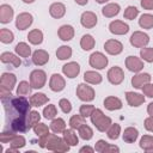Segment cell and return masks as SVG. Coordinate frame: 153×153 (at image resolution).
Here are the masks:
<instances>
[{"label": "cell", "mask_w": 153, "mask_h": 153, "mask_svg": "<svg viewBox=\"0 0 153 153\" xmlns=\"http://www.w3.org/2000/svg\"><path fill=\"white\" fill-rule=\"evenodd\" d=\"M5 109V123L6 129L14 133H25L27 128V117L30 114V108L32 106L29 100L23 97H13L12 94L1 98Z\"/></svg>", "instance_id": "1"}, {"label": "cell", "mask_w": 153, "mask_h": 153, "mask_svg": "<svg viewBox=\"0 0 153 153\" xmlns=\"http://www.w3.org/2000/svg\"><path fill=\"white\" fill-rule=\"evenodd\" d=\"M91 121L94 124V127L99 130V131H105L109 129V127L112 124L111 123V118L105 116L103 114V111L100 109H94L92 115H91Z\"/></svg>", "instance_id": "2"}, {"label": "cell", "mask_w": 153, "mask_h": 153, "mask_svg": "<svg viewBox=\"0 0 153 153\" xmlns=\"http://www.w3.org/2000/svg\"><path fill=\"white\" fill-rule=\"evenodd\" d=\"M47 148L53 152H67L69 151V145L65 141V139H61L55 134H48Z\"/></svg>", "instance_id": "3"}, {"label": "cell", "mask_w": 153, "mask_h": 153, "mask_svg": "<svg viewBox=\"0 0 153 153\" xmlns=\"http://www.w3.org/2000/svg\"><path fill=\"white\" fill-rule=\"evenodd\" d=\"M47 74L42 69H35L30 74V84L32 88H42L45 84Z\"/></svg>", "instance_id": "4"}, {"label": "cell", "mask_w": 153, "mask_h": 153, "mask_svg": "<svg viewBox=\"0 0 153 153\" xmlns=\"http://www.w3.org/2000/svg\"><path fill=\"white\" fill-rule=\"evenodd\" d=\"M76 96L84 102H91L94 99V91L86 84H79L76 87Z\"/></svg>", "instance_id": "5"}, {"label": "cell", "mask_w": 153, "mask_h": 153, "mask_svg": "<svg viewBox=\"0 0 153 153\" xmlns=\"http://www.w3.org/2000/svg\"><path fill=\"white\" fill-rule=\"evenodd\" d=\"M90 65H91V67H93V68L103 69V68L106 67V65H108V59H106L105 55H103L102 53L96 51V53H93V54L90 56Z\"/></svg>", "instance_id": "6"}, {"label": "cell", "mask_w": 153, "mask_h": 153, "mask_svg": "<svg viewBox=\"0 0 153 153\" xmlns=\"http://www.w3.org/2000/svg\"><path fill=\"white\" fill-rule=\"evenodd\" d=\"M148 42H149L148 35H146V33H143V32H141V31H135V32L131 35V37H130V43H131V45H134V47H136V48H142V47L147 45Z\"/></svg>", "instance_id": "7"}, {"label": "cell", "mask_w": 153, "mask_h": 153, "mask_svg": "<svg viewBox=\"0 0 153 153\" xmlns=\"http://www.w3.org/2000/svg\"><path fill=\"white\" fill-rule=\"evenodd\" d=\"M108 79H109V81L111 82V84H114V85H118V84H121L122 81H123V79H124V73H123V71L120 68V67H112V68H110L109 71H108Z\"/></svg>", "instance_id": "8"}, {"label": "cell", "mask_w": 153, "mask_h": 153, "mask_svg": "<svg viewBox=\"0 0 153 153\" xmlns=\"http://www.w3.org/2000/svg\"><path fill=\"white\" fill-rule=\"evenodd\" d=\"M31 24H32V16L30 13L24 12V13L18 14V17L16 19V26L18 30H25Z\"/></svg>", "instance_id": "9"}, {"label": "cell", "mask_w": 153, "mask_h": 153, "mask_svg": "<svg viewBox=\"0 0 153 153\" xmlns=\"http://www.w3.org/2000/svg\"><path fill=\"white\" fill-rule=\"evenodd\" d=\"M109 30H110L111 33H115V35H124V33H127L129 31V26L124 22L114 20V22L110 23Z\"/></svg>", "instance_id": "10"}, {"label": "cell", "mask_w": 153, "mask_h": 153, "mask_svg": "<svg viewBox=\"0 0 153 153\" xmlns=\"http://www.w3.org/2000/svg\"><path fill=\"white\" fill-rule=\"evenodd\" d=\"M65 86H66V81L60 74H53L51 75L50 81H49V87H50L51 91L60 92L65 88Z\"/></svg>", "instance_id": "11"}, {"label": "cell", "mask_w": 153, "mask_h": 153, "mask_svg": "<svg viewBox=\"0 0 153 153\" xmlns=\"http://www.w3.org/2000/svg\"><path fill=\"white\" fill-rule=\"evenodd\" d=\"M104 49L106 50V53L111 54V55H117L120 53H122L123 50V45L120 41L117 39H109L105 42L104 44Z\"/></svg>", "instance_id": "12"}, {"label": "cell", "mask_w": 153, "mask_h": 153, "mask_svg": "<svg viewBox=\"0 0 153 153\" xmlns=\"http://www.w3.org/2000/svg\"><path fill=\"white\" fill-rule=\"evenodd\" d=\"M126 67L131 72H140L143 68V62L136 56H128L126 59Z\"/></svg>", "instance_id": "13"}, {"label": "cell", "mask_w": 153, "mask_h": 153, "mask_svg": "<svg viewBox=\"0 0 153 153\" xmlns=\"http://www.w3.org/2000/svg\"><path fill=\"white\" fill-rule=\"evenodd\" d=\"M80 22H81V25H82L84 27L91 29V27H93V26L97 24V16H96L93 12H90V11L84 12V13L81 14Z\"/></svg>", "instance_id": "14"}, {"label": "cell", "mask_w": 153, "mask_h": 153, "mask_svg": "<svg viewBox=\"0 0 153 153\" xmlns=\"http://www.w3.org/2000/svg\"><path fill=\"white\" fill-rule=\"evenodd\" d=\"M149 81H151V75L148 73H140V74H136L135 76H133L131 85L135 88H142L143 85L148 84Z\"/></svg>", "instance_id": "15"}, {"label": "cell", "mask_w": 153, "mask_h": 153, "mask_svg": "<svg viewBox=\"0 0 153 153\" xmlns=\"http://www.w3.org/2000/svg\"><path fill=\"white\" fill-rule=\"evenodd\" d=\"M16 75L12 74V73H4L1 75V80H0V85L1 87L6 88V90H10L12 91L14 85H16Z\"/></svg>", "instance_id": "16"}, {"label": "cell", "mask_w": 153, "mask_h": 153, "mask_svg": "<svg viewBox=\"0 0 153 153\" xmlns=\"http://www.w3.org/2000/svg\"><path fill=\"white\" fill-rule=\"evenodd\" d=\"M62 72L68 78H75L79 72H80V66L76 63V62H69V63H66L63 67H62Z\"/></svg>", "instance_id": "17"}, {"label": "cell", "mask_w": 153, "mask_h": 153, "mask_svg": "<svg viewBox=\"0 0 153 153\" xmlns=\"http://www.w3.org/2000/svg\"><path fill=\"white\" fill-rule=\"evenodd\" d=\"M13 18V10L10 5H1L0 6V22L2 24H6V23H10Z\"/></svg>", "instance_id": "18"}, {"label": "cell", "mask_w": 153, "mask_h": 153, "mask_svg": "<svg viewBox=\"0 0 153 153\" xmlns=\"http://www.w3.org/2000/svg\"><path fill=\"white\" fill-rule=\"evenodd\" d=\"M49 60V55L45 50H36L33 54H32V62L36 65V66H43L48 62Z\"/></svg>", "instance_id": "19"}, {"label": "cell", "mask_w": 153, "mask_h": 153, "mask_svg": "<svg viewBox=\"0 0 153 153\" xmlns=\"http://www.w3.org/2000/svg\"><path fill=\"white\" fill-rule=\"evenodd\" d=\"M49 12H50V16L59 19V18H62L66 13V7L61 2H54L50 5L49 7Z\"/></svg>", "instance_id": "20"}, {"label": "cell", "mask_w": 153, "mask_h": 153, "mask_svg": "<svg viewBox=\"0 0 153 153\" xmlns=\"http://www.w3.org/2000/svg\"><path fill=\"white\" fill-rule=\"evenodd\" d=\"M126 98L130 106H139L145 102V97L139 93H135V92H127Z\"/></svg>", "instance_id": "21"}, {"label": "cell", "mask_w": 153, "mask_h": 153, "mask_svg": "<svg viewBox=\"0 0 153 153\" xmlns=\"http://www.w3.org/2000/svg\"><path fill=\"white\" fill-rule=\"evenodd\" d=\"M104 106H105L108 110H110V111H112V110H118V109L122 108V102H121V99H118L117 97L110 96V97H108V98L104 99Z\"/></svg>", "instance_id": "22"}, {"label": "cell", "mask_w": 153, "mask_h": 153, "mask_svg": "<svg viewBox=\"0 0 153 153\" xmlns=\"http://www.w3.org/2000/svg\"><path fill=\"white\" fill-rule=\"evenodd\" d=\"M57 33H59V37L62 41H69L74 36V29L71 25H62L59 29V32Z\"/></svg>", "instance_id": "23"}, {"label": "cell", "mask_w": 153, "mask_h": 153, "mask_svg": "<svg viewBox=\"0 0 153 153\" xmlns=\"http://www.w3.org/2000/svg\"><path fill=\"white\" fill-rule=\"evenodd\" d=\"M0 60H1V62H4V63H12L14 67H19L20 63H22L20 59L17 57V56H16L14 54H12V53H2L1 56H0Z\"/></svg>", "instance_id": "24"}, {"label": "cell", "mask_w": 153, "mask_h": 153, "mask_svg": "<svg viewBox=\"0 0 153 153\" xmlns=\"http://www.w3.org/2000/svg\"><path fill=\"white\" fill-rule=\"evenodd\" d=\"M137 136H139V131H137V129L134 128V127H128V128L124 130V133H123V140H124L126 142H128V143L135 142L136 139H137Z\"/></svg>", "instance_id": "25"}, {"label": "cell", "mask_w": 153, "mask_h": 153, "mask_svg": "<svg viewBox=\"0 0 153 153\" xmlns=\"http://www.w3.org/2000/svg\"><path fill=\"white\" fill-rule=\"evenodd\" d=\"M120 12V6L117 4H108L106 6H104L102 8V13L104 17H108V18H111V17H115L117 16Z\"/></svg>", "instance_id": "26"}, {"label": "cell", "mask_w": 153, "mask_h": 153, "mask_svg": "<svg viewBox=\"0 0 153 153\" xmlns=\"http://www.w3.org/2000/svg\"><path fill=\"white\" fill-rule=\"evenodd\" d=\"M84 79L86 82H90V84H99L102 82V75L97 72H93V71H87L85 72L84 74Z\"/></svg>", "instance_id": "27"}, {"label": "cell", "mask_w": 153, "mask_h": 153, "mask_svg": "<svg viewBox=\"0 0 153 153\" xmlns=\"http://www.w3.org/2000/svg\"><path fill=\"white\" fill-rule=\"evenodd\" d=\"M48 100L49 99L44 93H35L30 98V103H31L32 106H41V105L48 103Z\"/></svg>", "instance_id": "28"}, {"label": "cell", "mask_w": 153, "mask_h": 153, "mask_svg": "<svg viewBox=\"0 0 153 153\" xmlns=\"http://www.w3.org/2000/svg\"><path fill=\"white\" fill-rule=\"evenodd\" d=\"M27 38H29L30 43H32V44H41L43 41V33L38 29H33L29 32Z\"/></svg>", "instance_id": "29"}, {"label": "cell", "mask_w": 153, "mask_h": 153, "mask_svg": "<svg viewBox=\"0 0 153 153\" xmlns=\"http://www.w3.org/2000/svg\"><path fill=\"white\" fill-rule=\"evenodd\" d=\"M50 129L54 133H63L66 130V123L62 118H55L50 123Z\"/></svg>", "instance_id": "30"}, {"label": "cell", "mask_w": 153, "mask_h": 153, "mask_svg": "<svg viewBox=\"0 0 153 153\" xmlns=\"http://www.w3.org/2000/svg\"><path fill=\"white\" fill-rule=\"evenodd\" d=\"M63 139L69 146H75V145H78V141H79L76 134L72 129H67L63 131Z\"/></svg>", "instance_id": "31"}, {"label": "cell", "mask_w": 153, "mask_h": 153, "mask_svg": "<svg viewBox=\"0 0 153 153\" xmlns=\"http://www.w3.org/2000/svg\"><path fill=\"white\" fill-rule=\"evenodd\" d=\"M140 147L147 152H153V136L143 135L140 140Z\"/></svg>", "instance_id": "32"}, {"label": "cell", "mask_w": 153, "mask_h": 153, "mask_svg": "<svg viewBox=\"0 0 153 153\" xmlns=\"http://www.w3.org/2000/svg\"><path fill=\"white\" fill-rule=\"evenodd\" d=\"M16 53L23 57H29L31 54V48L25 42H20L16 45Z\"/></svg>", "instance_id": "33"}, {"label": "cell", "mask_w": 153, "mask_h": 153, "mask_svg": "<svg viewBox=\"0 0 153 153\" xmlns=\"http://www.w3.org/2000/svg\"><path fill=\"white\" fill-rule=\"evenodd\" d=\"M139 25L142 27V29H151L153 27V16L152 14H142L139 19Z\"/></svg>", "instance_id": "34"}, {"label": "cell", "mask_w": 153, "mask_h": 153, "mask_svg": "<svg viewBox=\"0 0 153 153\" xmlns=\"http://www.w3.org/2000/svg\"><path fill=\"white\" fill-rule=\"evenodd\" d=\"M80 45L84 50H91L94 47V38L91 35H84L80 41Z\"/></svg>", "instance_id": "35"}, {"label": "cell", "mask_w": 153, "mask_h": 153, "mask_svg": "<svg viewBox=\"0 0 153 153\" xmlns=\"http://www.w3.org/2000/svg\"><path fill=\"white\" fill-rule=\"evenodd\" d=\"M56 56L60 59V60H67L72 56V48L68 47V45H62L57 49L56 51Z\"/></svg>", "instance_id": "36"}, {"label": "cell", "mask_w": 153, "mask_h": 153, "mask_svg": "<svg viewBox=\"0 0 153 153\" xmlns=\"http://www.w3.org/2000/svg\"><path fill=\"white\" fill-rule=\"evenodd\" d=\"M85 117L81 115H74L69 120V126L72 129H79L82 124H85Z\"/></svg>", "instance_id": "37"}, {"label": "cell", "mask_w": 153, "mask_h": 153, "mask_svg": "<svg viewBox=\"0 0 153 153\" xmlns=\"http://www.w3.org/2000/svg\"><path fill=\"white\" fill-rule=\"evenodd\" d=\"M79 135H80V137L84 139V140H90V139L93 136V130L91 129V127L86 126V123H85V124H82V126L79 128Z\"/></svg>", "instance_id": "38"}, {"label": "cell", "mask_w": 153, "mask_h": 153, "mask_svg": "<svg viewBox=\"0 0 153 153\" xmlns=\"http://www.w3.org/2000/svg\"><path fill=\"white\" fill-rule=\"evenodd\" d=\"M25 137L24 136H20V135H16L11 141H10V145H11V147L13 148V149H19V148H22V147H24L25 146Z\"/></svg>", "instance_id": "39"}, {"label": "cell", "mask_w": 153, "mask_h": 153, "mask_svg": "<svg viewBox=\"0 0 153 153\" xmlns=\"http://www.w3.org/2000/svg\"><path fill=\"white\" fill-rule=\"evenodd\" d=\"M31 84H29L27 81H20L18 87H17V94L18 96H26L31 92Z\"/></svg>", "instance_id": "40"}, {"label": "cell", "mask_w": 153, "mask_h": 153, "mask_svg": "<svg viewBox=\"0 0 153 153\" xmlns=\"http://www.w3.org/2000/svg\"><path fill=\"white\" fill-rule=\"evenodd\" d=\"M120 133H121V127H120V124H117V123L111 124V126L109 127V129H108V136H109V139H111V140L118 139Z\"/></svg>", "instance_id": "41"}, {"label": "cell", "mask_w": 153, "mask_h": 153, "mask_svg": "<svg viewBox=\"0 0 153 153\" xmlns=\"http://www.w3.org/2000/svg\"><path fill=\"white\" fill-rule=\"evenodd\" d=\"M14 36L12 33V31H10L8 29H1L0 30V41L2 43H11L13 41Z\"/></svg>", "instance_id": "42"}, {"label": "cell", "mask_w": 153, "mask_h": 153, "mask_svg": "<svg viewBox=\"0 0 153 153\" xmlns=\"http://www.w3.org/2000/svg\"><path fill=\"white\" fill-rule=\"evenodd\" d=\"M39 118H41V116L37 111H30L29 117H27V128L31 129L33 126H36L39 122Z\"/></svg>", "instance_id": "43"}, {"label": "cell", "mask_w": 153, "mask_h": 153, "mask_svg": "<svg viewBox=\"0 0 153 153\" xmlns=\"http://www.w3.org/2000/svg\"><path fill=\"white\" fill-rule=\"evenodd\" d=\"M56 114H57L56 106H55V105H53V104L47 105V106L44 108V110H43V115H44V117H45V118H48V120L54 118V117L56 116Z\"/></svg>", "instance_id": "44"}, {"label": "cell", "mask_w": 153, "mask_h": 153, "mask_svg": "<svg viewBox=\"0 0 153 153\" xmlns=\"http://www.w3.org/2000/svg\"><path fill=\"white\" fill-rule=\"evenodd\" d=\"M141 57L147 62H153V48H143L140 51Z\"/></svg>", "instance_id": "45"}, {"label": "cell", "mask_w": 153, "mask_h": 153, "mask_svg": "<svg viewBox=\"0 0 153 153\" xmlns=\"http://www.w3.org/2000/svg\"><path fill=\"white\" fill-rule=\"evenodd\" d=\"M14 136H16V135H14V131H12V130H10V129H5V130L1 133V135H0V141H1L2 143L10 142Z\"/></svg>", "instance_id": "46"}, {"label": "cell", "mask_w": 153, "mask_h": 153, "mask_svg": "<svg viewBox=\"0 0 153 153\" xmlns=\"http://www.w3.org/2000/svg\"><path fill=\"white\" fill-rule=\"evenodd\" d=\"M137 14H139V10L136 7H134V6H128L126 8V11H124V18L130 19V20L134 19Z\"/></svg>", "instance_id": "47"}, {"label": "cell", "mask_w": 153, "mask_h": 153, "mask_svg": "<svg viewBox=\"0 0 153 153\" xmlns=\"http://www.w3.org/2000/svg\"><path fill=\"white\" fill-rule=\"evenodd\" d=\"M33 131L38 136H42V135L48 134V127L44 123H37L36 126H33Z\"/></svg>", "instance_id": "48"}, {"label": "cell", "mask_w": 153, "mask_h": 153, "mask_svg": "<svg viewBox=\"0 0 153 153\" xmlns=\"http://www.w3.org/2000/svg\"><path fill=\"white\" fill-rule=\"evenodd\" d=\"M93 110H94V106L93 105H86V104H84V105L80 106V115L84 116V117H88V116L92 115Z\"/></svg>", "instance_id": "49"}, {"label": "cell", "mask_w": 153, "mask_h": 153, "mask_svg": "<svg viewBox=\"0 0 153 153\" xmlns=\"http://www.w3.org/2000/svg\"><path fill=\"white\" fill-rule=\"evenodd\" d=\"M59 105H60L61 110H62L65 114H68V112H71V110H72V105H71V102H69V100H67L66 98H62V99L60 100Z\"/></svg>", "instance_id": "50"}, {"label": "cell", "mask_w": 153, "mask_h": 153, "mask_svg": "<svg viewBox=\"0 0 153 153\" xmlns=\"http://www.w3.org/2000/svg\"><path fill=\"white\" fill-rule=\"evenodd\" d=\"M142 91H143V94L149 97V98H153V84H146L143 85L142 87Z\"/></svg>", "instance_id": "51"}, {"label": "cell", "mask_w": 153, "mask_h": 153, "mask_svg": "<svg viewBox=\"0 0 153 153\" xmlns=\"http://www.w3.org/2000/svg\"><path fill=\"white\" fill-rule=\"evenodd\" d=\"M108 145H109V143H108L105 140H98L97 143H96V151L99 152V153H103Z\"/></svg>", "instance_id": "52"}, {"label": "cell", "mask_w": 153, "mask_h": 153, "mask_svg": "<svg viewBox=\"0 0 153 153\" xmlns=\"http://www.w3.org/2000/svg\"><path fill=\"white\" fill-rule=\"evenodd\" d=\"M145 128L149 131H153V116H149L145 120Z\"/></svg>", "instance_id": "53"}, {"label": "cell", "mask_w": 153, "mask_h": 153, "mask_svg": "<svg viewBox=\"0 0 153 153\" xmlns=\"http://www.w3.org/2000/svg\"><path fill=\"white\" fill-rule=\"evenodd\" d=\"M141 6L145 10H153V0H141Z\"/></svg>", "instance_id": "54"}, {"label": "cell", "mask_w": 153, "mask_h": 153, "mask_svg": "<svg viewBox=\"0 0 153 153\" xmlns=\"http://www.w3.org/2000/svg\"><path fill=\"white\" fill-rule=\"evenodd\" d=\"M117 153V152H120V148L117 147V146H112V145H108L106 146V148L104 149V152L103 153Z\"/></svg>", "instance_id": "55"}, {"label": "cell", "mask_w": 153, "mask_h": 153, "mask_svg": "<svg viewBox=\"0 0 153 153\" xmlns=\"http://www.w3.org/2000/svg\"><path fill=\"white\" fill-rule=\"evenodd\" d=\"M84 152H88V153H92L93 152V148L88 147V146H85L82 148H80V153H84Z\"/></svg>", "instance_id": "56"}, {"label": "cell", "mask_w": 153, "mask_h": 153, "mask_svg": "<svg viewBox=\"0 0 153 153\" xmlns=\"http://www.w3.org/2000/svg\"><path fill=\"white\" fill-rule=\"evenodd\" d=\"M147 112H148L151 116H153V102L148 104V106H147Z\"/></svg>", "instance_id": "57"}, {"label": "cell", "mask_w": 153, "mask_h": 153, "mask_svg": "<svg viewBox=\"0 0 153 153\" xmlns=\"http://www.w3.org/2000/svg\"><path fill=\"white\" fill-rule=\"evenodd\" d=\"M87 1H88V0H75V2L79 4V5H86Z\"/></svg>", "instance_id": "58"}, {"label": "cell", "mask_w": 153, "mask_h": 153, "mask_svg": "<svg viewBox=\"0 0 153 153\" xmlns=\"http://www.w3.org/2000/svg\"><path fill=\"white\" fill-rule=\"evenodd\" d=\"M98 4H104V2H106V1H109V0H96Z\"/></svg>", "instance_id": "59"}, {"label": "cell", "mask_w": 153, "mask_h": 153, "mask_svg": "<svg viewBox=\"0 0 153 153\" xmlns=\"http://www.w3.org/2000/svg\"><path fill=\"white\" fill-rule=\"evenodd\" d=\"M23 1H24L25 4H31V2H33L35 0H23Z\"/></svg>", "instance_id": "60"}]
</instances>
